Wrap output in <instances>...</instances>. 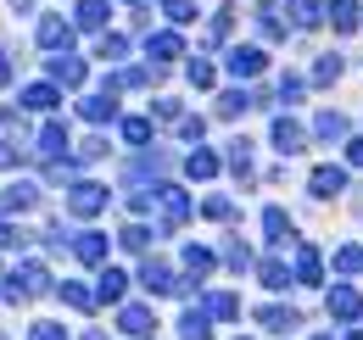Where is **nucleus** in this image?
<instances>
[{
  "label": "nucleus",
  "mask_w": 363,
  "mask_h": 340,
  "mask_svg": "<svg viewBox=\"0 0 363 340\" xmlns=\"http://www.w3.org/2000/svg\"><path fill=\"white\" fill-rule=\"evenodd\" d=\"M358 312H363L358 290H330V318H358Z\"/></svg>",
  "instance_id": "obj_17"
},
{
  "label": "nucleus",
  "mask_w": 363,
  "mask_h": 340,
  "mask_svg": "<svg viewBox=\"0 0 363 340\" xmlns=\"http://www.w3.org/2000/svg\"><path fill=\"white\" fill-rule=\"evenodd\" d=\"M330 23H335V34H352L358 28V0H335L330 6Z\"/></svg>",
  "instance_id": "obj_19"
},
{
  "label": "nucleus",
  "mask_w": 363,
  "mask_h": 340,
  "mask_svg": "<svg viewBox=\"0 0 363 340\" xmlns=\"http://www.w3.org/2000/svg\"><path fill=\"white\" fill-rule=\"evenodd\" d=\"M34 340H62V324H34Z\"/></svg>",
  "instance_id": "obj_46"
},
{
  "label": "nucleus",
  "mask_w": 363,
  "mask_h": 340,
  "mask_svg": "<svg viewBox=\"0 0 363 340\" xmlns=\"http://www.w3.org/2000/svg\"><path fill=\"white\" fill-rule=\"evenodd\" d=\"M229 168L252 178V140H235V145H229Z\"/></svg>",
  "instance_id": "obj_27"
},
{
  "label": "nucleus",
  "mask_w": 363,
  "mask_h": 340,
  "mask_svg": "<svg viewBox=\"0 0 363 340\" xmlns=\"http://www.w3.org/2000/svg\"><path fill=\"white\" fill-rule=\"evenodd\" d=\"M123 140H129V145H145V140H151V118H129V123H123Z\"/></svg>",
  "instance_id": "obj_37"
},
{
  "label": "nucleus",
  "mask_w": 363,
  "mask_h": 340,
  "mask_svg": "<svg viewBox=\"0 0 363 340\" xmlns=\"http://www.w3.org/2000/svg\"><path fill=\"white\" fill-rule=\"evenodd\" d=\"M84 340H106V335H101V329H90V335H84Z\"/></svg>",
  "instance_id": "obj_51"
},
{
  "label": "nucleus",
  "mask_w": 363,
  "mask_h": 340,
  "mask_svg": "<svg viewBox=\"0 0 363 340\" xmlns=\"http://www.w3.org/2000/svg\"><path fill=\"white\" fill-rule=\"evenodd\" d=\"M213 262H218V256L201 251V246H190V251H184V268H190V273H213Z\"/></svg>",
  "instance_id": "obj_33"
},
{
  "label": "nucleus",
  "mask_w": 363,
  "mask_h": 340,
  "mask_svg": "<svg viewBox=\"0 0 363 340\" xmlns=\"http://www.w3.org/2000/svg\"><path fill=\"white\" fill-rule=\"evenodd\" d=\"M291 23L296 28H318L324 23V0H291Z\"/></svg>",
  "instance_id": "obj_14"
},
{
  "label": "nucleus",
  "mask_w": 363,
  "mask_h": 340,
  "mask_svg": "<svg viewBox=\"0 0 363 340\" xmlns=\"http://www.w3.org/2000/svg\"><path fill=\"white\" fill-rule=\"evenodd\" d=\"M73 17H79V28H106L112 6H106V0H79V11H73Z\"/></svg>",
  "instance_id": "obj_13"
},
{
  "label": "nucleus",
  "mask_w": 363,
  "mask_h": 340,
  "mask_svg": "<svg viewBox=\"0 0 363 340\" xmlns=\"http://www.w3.org/2000/svg\"><path fill=\"white\" fill-rule=\"evenodd\" d=\"M34 201H40V190H34V184H11V190L0 196V207H6V212H28Z\"/></svg>",
  "instance_id": "obj_15"
},
{
  "label": "nucleus",
  "mask_w": 363,
  "mask_h": 340,
  "mask_svg": "<svg viewBox=\"0 0 363 340\" xmlns=\"http://www.w3.org/2000/svg\"><path fill=\"white\" fill-rule=\"evenodd\" d=\"M95 50H101L106 62H118V56H129V40H123V34H101V45H95Z\"/></svg>",
  "instance_id": "obj_32"
},
{
  "label": "nucleus",
  "mask_w": 363,
  "mask_h": 340,
  "mask_svg": "<svg viewBox=\"0 0 363 340\" xmlns=\"http://www.w3.org/2000/svg\"><path fill=\"white\" fill-rule=\"evenodd\" d=\"M101 207H106V190H101V184H73V190H67V212L73 217H95Z\"/></svg>",
  "instance_id": "obj_2"
},
{
  "label": "nucleus",
  "mask_w": 363,
  "mask_h": 340,
  "mask_svg": "<svg viewBox=\"0 0 363 340\" xmlns=\"http://www.w3.org/2000/svg\"><path fill=\"white\" fill-rule=\"evenodd\" d=\"M201 212H207V217H218V223H224V217L235 212V207H229L224 196H213V201H201Z\"/></svg>",
  "instance_id": "obj_43"
},
{
  "label": "nucleus",
  "mask_w": 363,
  "mask_h": 340,
  "mask_svg": "<svg viewBox=\"0 0 363 340\" xmlns=\"http://www.w3.org/2000/svg\"><path fill=\"white\" fill-rule=\"evenodd\" d=\"M246 112V89H224L218 95V118H240Z\"/></svg>",
  "instance_id": "obj_28"
},
{
  "label": "nucleus",
  "mask_w": 363,
  "mask_h": 340,
  "mask_svg": "<svg viewBox=\"0 0 363 340\" xmlns=\"http://www.w3.org/2000/svg\"><path fill=\"white\" fill-rule=\"evenodd\" d=\"M0 340H6V335H0Z\"/></svg>",
  "instance_id": "obj_53"
},
{
  "label": "nucleus",
  "mask_w": 363,
  "mask_h": 340,
  "mask_svg": "<svg viewBox=\"0 0 363 340\" xmlns=\"http://www.w3.org/2000/svg\"><path fill=\"white\" fill-rule=\"evenodd\" d=\"M207 312H213V318H235V312H240V301L229 296V290H218V296L207 301Z\"/></svg>",
  "instance_id": "obj_35"
},
{
  "label": "nucleus",
  "mask_w": 363,
  "mask_h": 340,
  "mask_svg": "<svg viewBox=\"0 0 363 340\" xmlns=\"http://www.w3.org/2000/svg\"><path fill=\"white\" fill-rule=\"evenodd\" d=\"M56 296L67 301V307H79V312H90V307H95V296H90V285H79V279H67V285H62V290H56Z\"/></svg>",
  "instance_id": "obj_20"
},
{
  "label": "nucleus",
  "mask_w": 363,
  "mask_h": 340,
  "mask_svg": "<svg viewBox=\"0 0 363 340\" xmlns=\"http://www.w3.org/2000/svg\"><path fill=\"white\" fill-rule=\"evenodd\" d=\"M347 134V118L341 112H318V140H341Z\"/></svg>",
  "instance_id": "obj_29"
},
{
  "label": "nucleus",
  "mask_w": 363,
  "mask_h": 340,
  "mask_svg": "<svg viewBox=\"0 0 363 340\" xmlns=\"http://www.w3.org/2000/svg\"><path fill=\"white\" fill-rule=\"evenodd\" d=\"M341 67H347L341 56H318V62H313V84H335V79H341Z\"/></svg>",
  "instance_id": "obj_26"
},
{
  "label": "nucleus",
  "mask_w": 363,
  "mask_h": 340,
  "mask_svg": "<svg viewBox=\"0 0 363 340\" xmlns=\"http://www.w3.org/2000/svg\"><path fill=\"white\" fill-rule=\"evenodd\" d=\"M257 324H263V329H296L302 318H296V307H263Z\"/></svg>",
  "instance_id": "obj_18"
},
{
  "label": "nucleus",
  "mask_w": 363,
  "mask_h": 340,
  "mask_svg": "<svg viewBox=\"0 0 363 340\" xmlns=\"http://www.w3.org/2000/svg\"><path fill=\"white\" fill-rule=\"evenodd\" d=\"M257 23H263V40H285V28L274 23V6H269V0H263V17H257Z\"/></svg>",
  "instance_id": "obj_41"
},
{
  "label": "nucleus",
  "mask_w": 363,
  "mask_h": 340,
  "mask_svg": "<svg viewBox=\"0 0 363 340\" xmlns=\"http://www.w3.org/2000/svg\"><path fill=\"white\" fill-rule=\"evenodd\" d=\"M347 157H352V162L363 168V140H352V151H347Z\"/></svg>",
  "instance_id": "obj_48"
},
{
  "label": "nucleus",
  "mask_w": 363,
  "mask_h": 340,
  "mask_svg": "<svg viewBox=\"0 0 363 340\" xmlns=\"http://www.w3.org/2000/svg\"><path fill=\"white\" fill-rule=\"evenodd\" d=\"M296 279H302V285H318V251H296Z\"/></svg>",
  "instance_id": "obj_30"
},
{
  "label": "nucleus",
  "mask_w": 363,
  "mask_h": 340,
  "mask_svg": "<svg viewBox=\"0 0 363 340\" xmlns=\"http://www.w3.org/2000/svg\"><path fill=\"white\" fill-rule=\"evenodd\" d=\"M123 246H129V251H145V246H151V229L129 223V229H123Z\"/></svg>",
  "instance_id": "obj_40"
},
{
  "label": "nucleus",
  "mask_w": 363,
  "mask_h": 340,
  "mask_svg": "<svg viewBox=\"0 0 363 340\" xmlns=\"http://www.w3.org/2000/svg\"><path fill=\"white\" fill-rule=\"evenodd\" d=\"M341 190H347V173L341 168H318L313 173V196L318 201H330V196H341Z\"/></svg>",
  "instance_id": "obj_10"
},
{
  "label": "nucleus",
  "mask_w": 363,
  "mask_h": 340,
  "mask_svg": "<svg viewBox=\"0 0 363 340\" xmlns=\"http://www.w3.org/2000/svg\"><path fill=\"white\" fill-rule=\"evenodd\" d=\"M335 268H341V273H358L363 268V246H341V251H335Z\"/></svg>",
  "instance_id": "obj_36"
},
{
  "label": "nucleus",
  "mask_w": 363,
  "mask_h": 340,
  "mask_svg": "<svg viewBox=\"0 0 363 340\" xmlns=\"http://www.w3.org/2000/svg\"><path fill=\"white\" fill-rule=\"evenodd\" d=\"M40 151H45V157H62V151H67V128H62V123H45V134H40Z\"/></svg>",
  "instance_id": "obj_24"
},
{
  "label": "nucleus",
  "mask_w": 363,
  "mask_h": 340,
  "mask_svg": "<svg viewBox=\"0 0 363 340\" xmlns=\"http://www.w3.org/2000/svg\"><path fill=\"white\" fill-rule=\"evenodd\" d=\"M279 95H285V101H302V95H308V84H302V79H291V73H285V79H279Z\"/></svg>",
  "instance_id": "obj_42"
},
{
  "label": "nucleus",
  "mask_w": 363,
  "mask_h": 340,
  "mask_svg": "<svg viewBox=\"0 0 363 340\" xmlns=\"http://www.w3.org/2000/svg\"><path fill=\"white\" fill-rule=\"evenodd\" d=\"M73 251H79V262H101V256H106V240H101V234H79Z\"/></svg>",
  "instance_id": "obj_25"
},
{
  "label": "nucleus",
  "mask_w": 363,
  "mask_h": 340,
  "mask_svg": "<svg viewBox=\"0 0 363 340\" xmlns=\"http://www.w3.org/2000/svg\"><path fill=\"white\" fill-rule=\"evenodd\" d=\"M145 50H151V62H174V56L184 50V40L174 34V28H162V34H151V40H145Z\"/></svg>",
  "instance_id": "obj_9"
},
{
  "label": "nucleus",
  "mask_w": 363,
  "mask_h": 340,
  "mask_svg": "<svg viewBox=\"0 0 363 340\" xmlns=\"http://www.w3.org/2000/svg\"><path fill=\"white\" fill-rule=\"evenodd\" d=\"M229 73H235V79H257V73H263V50H257V45L229 50Z\"/></svg>",
  "instance_id": "obj_5"
},
{
  "label": "nucleus",
  "mask_w": 363,
  "mask_h": 340,
  "mask_svg": "<svg viewBox=\"0 0 363 340\" xmlns=\"http://www.w3.org/2000/svg\"><path fill=\"white\" fill-rule=\"evenodd\" d=\"M0 246H11V229H6V223H0Z\"/></svg>",
  "instance_id": "obj_50"
},
{
  "label": "nucleus",
  "mask_w": 363,
  "mask_h": 340,
  "mask_svg": "<svg viewBox=\"0 0 363 340\" xmlns=\"http://www.w3.org/2000/svg\"><path fill=\"white\" fill-rule=\"evenodd\" d=\"M79 112H84L90 123H112V112H118V106H112V95H90V101H84Z\"/></svg>",
  "instance_id": "obj_22"
},
{
  "label": "nucleus",
  "mask_w": 363,
  "mask_h": 340,
  "mask_svg": "<svg viewBox=\"0 0 363 340\" xmlns=\"http://www.w3.org/2000/svg\"><path fill=\"white\" fill-rule=\"evenodd\" d=\"M0 84H11V62H6V50H0Z\"/></svg>",
  "instance_id": "obj_47"
},
{
  "label": "nucleus",
  "mask_w": 363,
  "mask_h": 340,
  "mask_svg": "<svg viewBox=\"0 0 363 340\" xmlns=\"http://www.w3.org/2000/svg\"><path fill=\"white\" fill-rule=\"evenodd\" d=\"M118 324H123V335H151V329H157V312H151V307H123Z\"/></svg>",
  "instance_id": "obj_8"
},
{
  "label": "nucleus",
  "mask_w": 363,
  "mask_h": 340,
  "mask_svg": "<svg viewBox=\"0 0 363 340\" xmlns=\"http://www.w3.org/2000/svg\"><path fill=\"white\" fill-rule=\"evenodd\" d=\"M79 151H84V162H101V157H106V140H84Z\"/></svg>",
  "instance_id": "obj_44"
},
{
  "label": "nucleus",
  "mask_w": 363,
  "mask_h": 340,
  "mask_svg": "<svg viewBox=\"0 0 363 340\" xmlns=\"http://www.w3.org/2000/svg\"><path fill=\"white\" fill-rule=\"evenodd\" d=\"M50 84L79 89V84H84V62H79V56H62V50H56V56H50Z\"/></svg>",
  "instance_id": "obj_4"
},
{
  "label": "nucleus",
  "mask_w": 363,
  "mask_h": 340,
  "mask_svg": "<svg viewBox=\"0 0 363 340\" xmlns=\"http://www.w3.org/2000/svg\"><path fill=\"white\" fill-rule=\"evenodd\" d=\"M140 279H145L157 296H174V290H179V285H174V273H168L162 262H145V268H140Z\"/></svg>",
  "instance_id": "obj_16"
},
{
  "label": "nucleus",
  "mask_w": 363,
  "mask_h": 340,
  "mask_svg": "<svg viewBox=\"0 0 363 340\" xmlns=\"http://www.w3.org/2000/svg\"><path fill=\"white\" fill-rule=\"evenodd\" d=\"M62 101V84H28L23 89V106H34V112H50Z\"/></svg>",
  "instance_id": "obj_12"
},
{
  "label": "nucleus",
  "mask_w": 363,
  "mask_h": 340,
  "mask_svg": "<svg viewBox=\"0 0 363 340\" xmlns=\"http://www.w3.org/2000/svg\"><path fill=\"white\" fill-rule=\"evenodd\" d=\"M184 73H190V84H196V89H213V84H218V73H213V67H207L201 56H196V62H190Z\"/></svg>",
  "instance_id": "obj_31"
},
{
  "label": "nucleus",
  "mask_w": 363,
  "mask_h": 340,
  "mask_svg": "<svg viewBox=\"0 0 363 340\" xmlns=\"http://www.w3.org/2000/svg\"><path fill=\"white\" fill-rule=\"evenodd\" d=\"M157 201H162V229H179V223H184V212H190L184 190H157Z\"/></svg>",
  "instance_id": "obj_6"
},
{
  "label": "nucleus",
  "mask_w": 363,
  "mask_h": 340,
  "mask_svg": "<svg viewBox=\"0 0 363 340\" xmlns=\"http://www.w3.org/2000/svg\"><path fill=\"white\" fill-rule=\"evenodd\" d=\"M352 340H363V329H358V335H352Z\"/></svg>",
  "instance_id": "obj_52"
},
{
  "label": "nucleus",
  "mask_w": 363,
  "mask_h": 340,
  "mask_svg": "<svg viewBox=\"0 0 363 340\" xmlns=\"http://www.w3.org/2000/svg\"><path fill=\"white\" fill-rule=\"evenodd\" d=\"M162 11H168L174 23H190V17H196V0H162Z\"/></svg>",
  "instance_id": "obj_39"
},
{
  "label": "nucleus",
  "mask_w": 363,
  "mask_h": 340,
  "mask_svg": "<svg viewBox=\"0 0 363 340\" xmlns=\"http://www.w3.org/2000/svg\"><path fill=\"white\" fill-rule=\"evenodd\" d=\"M179 340H213V312H184L179 318Z\"/></svg>",
  "instance_id": "obj_11"
},
{
  "label": "nucleus",
  "mask_w": 363,
  "mask_h": 340,
  "mask_svg": "<svg viewBox=\"0 0 363 340\" xmlns=\"http://www.w3.org/2000/svg\"><path fill=\"white\" fill-rule=\"evenodd\" d=\"M263 285H269V290H285V285H291V268H285V262H263Z\"/></svg>",
  "instance_id": "obj_34"
},
{
  "label": "nucleus",
  "mask_w": 363,
  "mask_h": 340,
  "mask_svg": "<svg viewBox=\"0 0 363 340\" xmlns=\"http://www.w3.org/2000/svg\"><path fill=\"white\" fill-rule=\"evenodd\" d=\"M123 290H129V273H123V268H106V273H101V301H118Z\"/></svg>",
  "instance_id": "obj_21"
},
{
  "label": "nucleus",
  "mask_w": 363,
  "mask_h": 340,
  "mask_svg": "<svg viewBox=\"0 0 363 340\" xmlns=\"http://www.w3.org/2000/svg\"><path fill=\"white\" fill-rule=\"evenodd\" d=\"M40 290H45V268H40V262H23V268L6 279L0 296H6V301H28V296H40Z\"/></svg>",
  "instance_id": "obj_1"
},
{
  "label": "nucleus",
  "mask_w": 363,
  "mask_h": 340,
  "mask_svg": "<svg viewBox=\"0 0 363 340\" xmlns=\"http://www.w3.org/2000/svg\"><path fill=\"white\" fill-rule=\"evenodd\" d=\"M17 162H23V157H17V145H11V140H0V168H17Z\"/></svg>",
  "instance_id": "obj_45"
},
{
  "label": "nucleus",
  "mask_w": 363,
  "mask_h": 340,
  "mask_svg": "<svg viewBox=\"0 0 363 340\" xmlns=\"http://www.w3.org/2000/svg\"><path fill=\"white\" fill-rule=\"evenodd\" d=\"M263 229H269V240H285V229H291V217L279 212V207H269V212H263Z\"/></svg>",
  "instance_id": "obj_38"
},
{
  "label": "nucleus",
  "mask_w": 363,
  "mask_h": 340,
  "mask_svg": "<svg viewBox=\"0 0 363 340\" xmlns=\"http://www.w3.org/2000/svg\"><path fill=\"white\" fill-rule=\"evenodd\" d=\"M184 168H190V178H213V173H218V157L201 145V151H190V162H184Z\"/></svg>",
  "instance_id": "obj_23"
},
{
  "label": "nucleus",
  "mask_w": 363,
  "mask_h": 340,
  "mask_svg": "<svg viewBox=\"0 0 363 340\" xmlns=\"http://www.w3.org/2000/svg\"><path fill=\"white\" fill-rule=\"evenodd\" d=\"M34 40L45 45V50H62V45L73 40V23H67V17H56V11H50V17H40V28H34Z\"/></svg>",
  "instance_id": "obj_3"
},
{
  "label": "nucleus",
  "mask_w": 363,
  "mask_h": 340,
  "mask_svg": "<svg viewBox=\"0 0 363 340\" xmlns=\"http://www.w3.org/2000/svg\"><path fill=\"white\" fill-rule=\"evenodd\" d=\"M274 145H279L285 157H291V151H302V145H308L302 123H296V118H279V123H274Z\"/></svg>",
  "instance_id": "obj_7"
},
{
  "label": "nucleus",
  "mask_w": 363,
  "mask_h": 340,
  "mask_svg": "<svg viewBox=\"0 0 363 340\" xmlns=\"http://www.w3.org/2000/svg\"><path fill=\"white\" fill-rule=\"evenodd\" d=\"M11 6H17V11H34V0H11Z\"/></svg>",
  "instance_id": "obj_49"
}]
</instances>
